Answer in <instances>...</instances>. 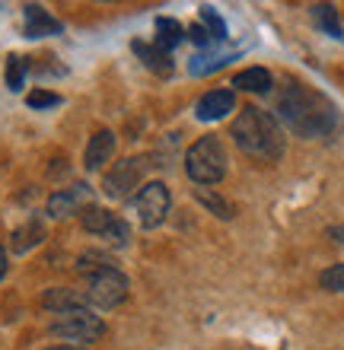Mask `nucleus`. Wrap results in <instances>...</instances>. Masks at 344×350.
Masks as SVG:
<instances>
[{
    "mask_svg": "<svg viewBox=\"0 0 344 350\" xmlns=\"http://www.w3.org/2000/svg\"><path fill=\"white\" fill-rule=\"evenodd\" d=\"M278 118L297 137L316 140L332 134V128L338 124V111L322 92L309 90L303 83H287L278 96Z\"/></svg>",
    "mask_w": 344,
    "mask_h": 350,
    "instance_id": "1",
    "label": "nucleus"
},
{
    "mask_svg": "<svg viewBox=\"0 0 344 350\" xmlns=\"http://www.w3.org/2000/svg\"><path fill=\"white\" fill-rule=\"evenodd\" d=\"M230 137L236 140V147L242 153H249L255 159H265V163H274V159L284 157V134L278 128V118L268 115V111L255 109V105H246V109L236 115L230 128Z\"/></svg>",
    "mask_w": 344,
    "mask_h": 350,
    "instance_id": "2",
    "label": "nucleus"
},
{
    "mask_svg": "<svg viewBox=\"0 0 344 350\" xmlns=\"http://www.w3.org/2000/svg\"><path fill=\"white\" fill-rule=\"evenodd\" d=\"M226 163H230V159H226V147L220 144V137H214V134H204L201 140H195L185 153L188 178L195 185H201V188L224 182Z\"/></svg>",
    "mask_w": 344,
    "mask_h": 350,
    "instance_id": "3",
    "label": "nucleus"
},
{
    "mask_svg": "<svg viewBox=\"0 0 344 350\" xmlns=\"http://www.w3.org/2000/svg\"><path fill=\"white\" fill-rule=\"evenodd\" d=\"M48 332L55 338H61V341H80V347H83V344H93L103 338L105 322L99 315L90 312V309H74V312L57 315L55 322L48 325Z\"/></svg>",
    "mask_w": 344,
    "mask_h": 350,
    "instance_id": "4",
    "label": "nucleus"
},
{
    "mask_svg": "<svg viewBox=\"0 0 344 350\" xmlns=\"http://www.w3.org/2000/svg\"><path fill=\"white\" fill-rule=\"evenodd\" d=\"M144 169H147V163L137 159V157L118 159L103 178L105 198H112V201H124V198H131L134 188H140V182H144Z\"/></svg>",
    "mask_w": 344,
    "mask_h": 350,
    "instance_id": "5",
    "label": "nucleus"
},
{
    "mask_svg": "<svg viewBox=\"0 0 344 350\" xmlns=\"http://www.w3.org/2000/svg\"><path fill=\"white\" fill-rule=\"evenodd\" d=\"M169 188L163 182H147L134 198V211H137V220L144 230H157L159 223L169 217Z\"/></svg>",
    "mask_w": 344,
    "mask_h": 350,
    "instance_id": "6",
    "label": "nucleus"
},
{
    "mask_svg": "<svg viewBox=\"0 0 344 350\" xmlns=\"http://www.w3.org/2000/svg\"><path fill=\"white\" fill-rule=\"evenodd\" d=\"M128 277L121 274L118 267H109V271H103V274L90 277V290H86V299L93 306H99V309H115V306H121L124 299H128Z\"/></svg>",
    "mask_w": 344,
    "mask_h": 350,
    "instance_id": "7",
    "label": "nucleus"
},
{
    "mask_svg": "<svg viewBox=\"0 0 344 350\" xmlns=\"http://www.w3.org/2000/svg\"><path fill=\"white\" fill-rule=\"evenodd\" d=\"M90 185L77 182L70 188H61L48 198V217L55 220H64V217H74V213H83V207H90Z\"/></svg>",
    "mask_w": 344,
    "mask_h": 350,
    "instance_id": "8",
    "label": "nucleus"
},
{
    "mask_svg": "<svg viewBox=\"0 0 344 350\" xmlns=\"http://www.w3.org/2000/svg\"><path fill=\"white\" fill-rule=\"evenodd\" d=\"M233 109H236V92L233 90H211L198 99L195 115L201 121H220V118H226Z\"/></svg>",
    "mask_w": 344,
    "mask_h": 350,
    "instance_id": "9",
    "label": "nucleus"
},
{
    "mask_svg": "<svg viewBox=\"0 0 344 350\" xmlns=\"http://www.w3.org/2000/svg\"><path fill=\"white\" fill-rule=\"evenodd\" d=\"M86 293H80V290H70V286H51V290H45L42 293V306H45L48 312H74V309H86Z\"/></svg>",
    "mask_w": 344,
    "mask_h": 350,
    "instance_id": "10",
    "label": "nucleus"
},
{
    "mask_svg": "<svg viewBox=\"0 0 344 350\" xmlns=\"http://www.w3.org/2000/svg\"><path fill=\"white\" fill-rule=\"evenodd\" d=\"M112 153H115V134L112 131H96L93 137H90V144H86L83 166L90 172H96V169H103L112 159Z\"/></svg>",
    "mask_w": 344,
    "mask_h": 350,
    "instance_id": "11",
    "label": "nucleus"
},
{
    "mask_svg": "<svg viewBox=\"0 0 344 350\" xmlns=\"http://www.w3.org/2000/svg\"><path fill=\"white\" fill-rule=\"evenodd\" d=\"M26 38H45V36H61V23H57L45 7L29 3L26 7Z\"/></svg>",
    "mask_w": 344,
    "mask_h": 350,
    "instance_id": "12",
    "label": "nucleus"
},
{
    "mask_svg": "<svg viewBox=\"0 0 344 350\" xmlns=\"http://www.w3.org/2000/svg\"><path fill=\"white\" fill-rule=\"evenodd\" d=\"M233 86L242 90V92H255V96H261V92H271L274 77H271L265 67H246V70H239V74L233 77Z\"/></svg>",
    "mask_w": 344,
    "mask_h": 350,
    "instance_id": "13",
    "label": "nucleus"
},
{
    "mask_svg": "<svg viewBox=\"0 0 344 350\" xmlns=\"http://www.w3.org/2000/svg\"><path fill=\"white\" fill-rule=\"evenodd\" d=\"M42 239H45V226H42V220H26L23 226L13 230V236H10V249L16 252V255H23V252L36 249Z\"/></svg>",
    "mask_w": 344,
    "mask_h": 350,
    "instance_id": "14",
    "label": "nucleus"
},
{
    "mask_svg": "<svg viewBox=\"0 0 344 350\" xmlns=\"http://www.w3.org/2000/svg\"><path fill=\"white\" fill-rule=\"evenodd\" d=\"M134 51H137V57L150 67V70H153V74H159V77L172 74V57H169L166 48L147 45V42H134Z\"/></svg>",
    "mask_w": 344,
    "mask_h": 350,
    "instance_id": "15",
    "label": "nucleus"
},
{
    "mask_svg": "<svg viewBox=\"0 0 344 350\" xmlns=\"http://www.w3.org/2000/svg\"><path fill=\"white\" fill-rule=\"evenodd\" d=\"M115 217H118V213L105 211V207H96V204L83 207V213H80V220H83V230L93 232V236H105V230L112 226Z\"/></svg>",
    "mask_w": 344,
    "mask_h": 350,
    "instance_id": "16",
    "label": "nucleus"
},
{
    "mask_svg": "<svg viewBox=\"0 0 344 350\" xmlns=\"http://www.w3.org/2000/svg\"><path fill=\"white\" fill-rule=\"evenodd\" d=\"M109 267H115V258L109 255V252H99V249H90L77 258V271L86 274V277L103 274V271H109Z\"/></svg>",
    "mask_w": 344,
    "mask_h": 350,
    "instance_id": "17",
    "label": "nucleus"
},
{
    "mask_svg": "<svg viewBox=\"0 0 344 350\" xmlns=\"http://www.w3.org/2000/svg\"><path fill=\"white\" fill-rule=\"evenodd\" d=\"M195 198H198V204H204L207 211L214 213L217 220H233L236 217V207H233L226 198H220V194H214L211 188H198L195 191Z\"/></svg>",
    "mask_w": 344,
    "mask_h": 350,
    "instance_id": "18",
    "label": "nucleus"
},
{
    "mask_svg": "<svg viewBox=\"0 0 344 350\" xmlns=\"http://www.w3.org/2000/svg\"><path fill=\"white\" fill-rule=\"evenodd\" d=\"M182 38H185V29L178 26L176 19H169V16H159L157 19V45L159 48L172 51V48L182 42Z\"/></svg>",
    "mask_w": 344,
    "mask_h": 350,
    "instance_id": "19",
    "label": "nucleus"
},
{
    "mask_svg": "<svg viewBox=\"0 0 344 350\" xmlns=\"http://www.w3.org/2000/svg\"><path fill=\"white\" fill-rule=\"evenodd\" d=\"M313 19H316V26L322 29V32H328L332 38H344V29H341V23H338V10L332 7V3L313 7Z\"/></svg>",
    "mask_w": 344,
    "mask_h": 350,
    "instance_id": "20",
    "label": "nucleus"
},
{
    "mask_svg": "<svg viewBox=\"0 0 344 350\" xmlns=\"http://www.w3.org/2000/svg\"><path fill=\"white\" fill-rule=\"evenodd\" d=\"M26 70H29L26 57H19V55H10L7 57V86L13 92L23 90V83H26Z\"/></svg>",
    "mask_w": 344,
    "mask_h": 350,
    "instance_id": "21",
    "label": "nucleus"
},
{
    "mask_svg": "<svg viewBox=\"0 0 344 350\" xmlns=\"http://www.w3.org/2000/svg\"><path fill=\"white\" fill-rule=\"evenodd\" d=\"M319 284H322V290H328V293H344V265H332L328 271H322Z\"/></svg>",
    "mask_w": 344,
    "mask_h": 350,
    "instance_id": "22",
    "label": "nucleus"
},
{
    "mask_svg": "<svg viewBox=\"0 0 344 350\" xmlns=\"http://www.w3.org/2000/svg\"><path fill=\"white\" fill-rule=\"evenodd\" d=\"M201 19H204L207 26V36L214 38V42H220V38H226V23L214 13V7H201Z\"/></svg>",
    "mask_w": 344,
    "mask_h": 350,
    "instance_id": "23",
    "label": "nucleus"
},
{
    "mask_svg": "<svg viewBox=\"0 0 344 350\" xmlns=\"http://www.w3.org/2000/svg\"><path fill=\"white\" fill-rule=\"evenodd\" d=\"M26 105L29 109H55V105H61V96L48 90H36L26 96Z\"/></svg>",
    "mask_w": 344,
    "mask_h": 350,
    "instance_id": "24",
    "label": "nucleus"
},
{
    "mask_svg": "<svg viewBox=\"0 0 344 350\" xmlns=\"http://www.w3.org/2000/svg\"><path fill=\"white\" fill-rule=\"evenodd\" d=\"M188 38H191L195 45H201V48H207L211 42H214V38L207 36V29H204V26H191V29H188Z\"/></svg>",
    "mask_w": 344,
    "mask_h": 350,
    "instance_id": "25",
    "label": "nucleus"
},
{
    "mask_svg": "<svg viewBox=\"0 0 344 350\" xmlns=\"http://www.w3.org/2000/svg\"><path fill=\"white\" fill-rule=\"evenodd\" d=\"M45 350H86L80 344H55V347H45Z\"/></svg>",
    "mask_w": 344,
    "mask_h": 350,
    "instance_id": "26",
    "label": "nucleus"
},
{
    "mask_svg": "<svg viewBox=\"0 0 344 350\" xmlns=\"http://www.w3.org/2000/svg\"><path fill=\"white\" fill-rule=\"evenodd\" d=\"M3 274H7V252L0 245V280H3Z\"/></svg>",
    "mask_w": 344,
    "mask_h": 350,
    "instance_id": "27",
    "label": "nucleus"
},
{
    "mask_svg": "<svg viewBox=\"0 0 344 350\" xmlns=\"http://www.w3.org/2000/svg\"><path fill=\"white\" fill-rule=\"evenodd\" d=\"M328 236H335L338 242H344V226H332V230H328Z\"/></svg>",
    "mask_w": 344,
    "mask_h": 350,
    "instance_id": "28",
    "label": "nucleus"
}]
</instances>
